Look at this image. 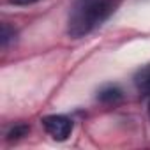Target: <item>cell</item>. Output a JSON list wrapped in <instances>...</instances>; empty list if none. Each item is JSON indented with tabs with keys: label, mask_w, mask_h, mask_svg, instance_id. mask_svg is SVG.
Segmentation results:
<instances>
[{
	"label": "cell",
	"mask_w": 150,
	"mask_h": 150,
	"mask_svg": "<svg viewBox=\"0 0 150 150\" xmlns=\"http://www.w3.org/2000/svg\"><path fill=\"white\" fill-rule=\"evenodd\" d=\"M115 11V0H74L69 13L67 34L80 39L101 27Z\"/></svg>",
	"instance_id": "cell-1"
},
{
	"label": "cell",
	"mask_w": 150,
	"mask_h": 150,
	"mask_svg": "<svg viewBox=\"0 0 150 150\" xmlns=\"http://www.w3.org/2000/svg\"><path fill=\"white\" fill-rule=\"evenodd\" d=\"M42 125H44L46 132L57 141L67 139L72 132V127H74L72 120L65 115H48L42 118Z\"/></svg>",
	"instance_id": "cell-2"
},
{
	"label": "cell",
	"mask_w": 150,
	"mask_h": 150,
	"mask_svg": "<svg viewBox=\"0 0 150 150\" xmlns=\"http://www.w3.org/2000/svg\"><path fill=\"white\" fill-rule=\"evenodd\" d=\"M124 92L118 85H106L97 92V99L104 104H117L122 99Z\"/></svg>",
	"instance_id": "cell-3"
},
{
	"label": "cell",
	"mask_w": 150,
	"mask_h": 150,
	"mask_svg": "<svg viewBox=\"0 0 150 150\" xmlns=\"http://www.w3.org/2000/svg\"><path fill=\"white\" fill-rule=\"evenodd\" d=\"M134 85H136V88L143 96H146L150 99V64L145 65V67H141L134 74Z\"/></svg>",
	"instance_id": "cell-4"
},
{
	"label": "cell",
	"mask_w": 150,
	"mask_h": 150,
	"mask_svg": "<svg viewBox=\"0 0 150 150\" xmlns=\"http://www.w3.org/2000/svg\"><path fill=\"white\" fill-rule=\"evenodd\" d=\"M16 39V30L9 27L7 23H2V32H0V41H2V48H7L11 41Z\"/></svg>",
	"instance_id": "cell-5"
},
{
	"label": "cell",
	"mask_w": 150,
	"mask_h": 150,
	"mask_svg": "<svg viewBox=\"0 0 150 150\" xmlns=\"http://www.w3.org/2000/svg\"><path fill=\"white\" fill-rule=\"evenodd\" d=\"M28 131H30L28 125H25V124H18V125H14V127L7 132V139H9V141H13V139H20V138L27 136Z\"/></svg>",
	"instance_id": "cell-6"
},
{
	"label": "cell",
	"mask_w": 150,
	"mask_h": 150,
	"mask_svg": "<svg viewBox=\"0 0 150 150\" xmlns=\"http://www.w3.org/2000/svg\"><path fill=\"white\" fill-rule=\"evenodd\" d=\"M11 4L14 6H28V4H34V2H39V0H9Z\"/></svg>",
	"instance_id": "cell-7"
}]
</instances>
